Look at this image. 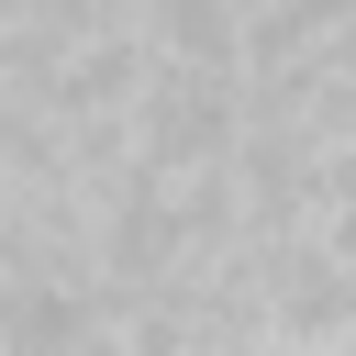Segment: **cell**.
<instances>
[{"mask_svg":"<svg viewBox=\"0 0 356 356\" xmlns=\"http://www.w3.org/2000/svg\"><path fill=\"white\" fill-rule=\"evenodd\" d=\"M134 156H145V178L234 167V156H245V78L156 67V89H145V111H134Z\"/></svg>","mask_w":356,"mask_h":356,"instance_id":"6da1fadb","label":"cell"},{"mask_svg":"<svg viewBox=\"0 0 356 356\" xmlns=\"http://www.w3.org/2000/svg\"><path fill=\"white\" fill-rule=\"evenodd\" d=\"M145 89H156V44H145V33H78V44L56 56L33 122H56V134H78V122H134Z\"/></svg>","mask_w":356,"mask_h":356,"instance_id":"7a4b0ae2","label":"cell"},{"mask_svg":"<svg viewBox=\"0 0 356 356\" xmlns=\"http://www.w3.org/2000/svg\"><path fill=\"white\" fill-rule=\"evenodd\" d=\"M156 44V67H200V78H245V0H145L134 22Z\"/></svg>","mask_w":356,"mask_h":356,"instance_id":"277c9868","label":"cell"},{"mask_svg":"<svg viewBox=\"0 0 356 356\" xmlns=\"http://www.w3.org/2000/svg\"><path fill=\"white\" fill-rule=\"evenodd\" d=\"M234 356H312V345H278V334H256V345H234Z\"/></svg>","mask_w":356,"mask_h":356,"instance_id":"8992f818","label":"cell"},{"mask_svg":"<svg viewBox=\"0 0 356 356\" xmlns=\"http://www.w3.org/2000/svg\"><path fill=\"white\" fill-rule=\"evenodd\" d=\"M312 245H323V256H334V267H345V278H356V211H334V222H323V234H312Z\"/></svg>","mask_w":356,"mask_h":356,"instance_id":"5b68a950","label":"cell"},{"mask_svg":"<svg viewBox=\"0 0 356 356\" xmlns=\"http://www.w3.org/2000/svg\"><path fill=\"white\" fill-rule=\"evenodd\" d=\"M267 334L278 345H312V356H345L356 345V278L312 234H267Z\"/></svg>","mask_w":356,"mask_h":356,"instance_id":"3957f363","label":"cell"}]
</instances>
